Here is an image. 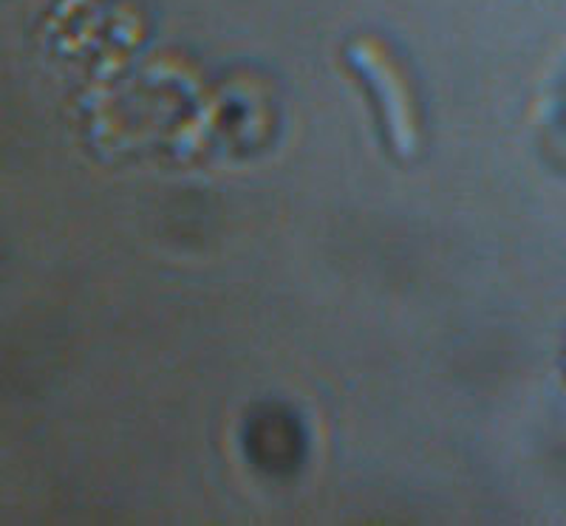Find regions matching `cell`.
Listing matches in <instances>:
<instances>
[{
    "mask_svg": "<svg viewBox=\"0 0 566 526\" xmlns=\"http://www.w3.org/2000/svg\"><path fill=\"white\" fill-rule=\"evenodd\" d=\"M363 71L368 74V83L377 85V105L382 108L388 119V130L394 136V148L411 150L413 128H411V103H408V91L402 80L386 69V63L374 60V63H363Z\"/></svg>",
    "mask_w": 566,
    "mask_h": 526,
    "instance_id": "cell-1",
    "label": "cell"
}]
</instances>
